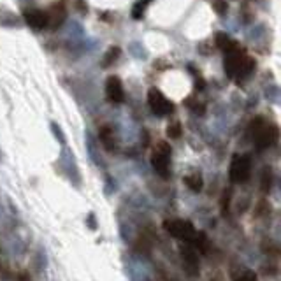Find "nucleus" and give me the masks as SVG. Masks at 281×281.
Returning a JSON list of instances; mask_svg holds the SVG:
<instances>
[{"label":"nucleus","instance_id":"1","mask_svg":"<svg viewBox=\"0 0 281 281\" xmlns=\"http://www.w3.org/2000/svg\"><path fill=\"white\" fill-rule=\"evenodd\" d=\"M225 72L230 77H246L248 74H251V70L255 69V60L251 56H248L243 49H239V46L232 49V51L225 53Z\"/></svg>","mask_w":281,"mask_h":281},{"label":"nucleus","instance_id":"2","mask_svg":"<svg viewBox=\"0 0 281 281\" xmlns=\"http://www.w3.org/2000/svg\"><path fill=\"white\" fill-rule=\"evenodd\" d=\"M250 135L258 150H266L278 137V130H276L274 125L267 123L262 116H257L250 123Z\"/></svg>","mask_w":281,"mask_h":281},{"label":"nucleus","instance_id":"3","mask_svg":"<svg viewBox=\"0 0 281 281\" xmlns=\"http://www.w3.org/2000/svg\"><path fill=\"white\" fill-rule=\"evenodd\" d=\"M151 167L164 179L171 176V146L164 140L156 144L151 153Z\"/></svg>","mask_w":281,"mask_h":281},{"label":"nucleus","instance_id":"4","mask_svg":"<svg viewBox=\"0 0 281 281\" xmlns=\"http://www.w3.org/2000/svg\"><path fill=\"white\" fill-rule=\"evenodd\" d=\"M164 229L167 230V234H171L172 237L179 239V241L190 243L195 235V227L192 222L188 220H181V218H174V220H165L164 222Z\"/></svg>","mask_w":281,"mask_h":281},{"label":"nucleus","instance_id":"5","mask_svg":"<svg viewBox=\"0 0 281 281\" xmlns=\"http://www.w3.org/2000/svg\"><path fill=\"white\" fill-rule=\"evenodd\" d=\"M229 176L232 183H246L251 176V158L248 155H235L230 162Z\"/></svg>","mask_w":281,"mask_h":281},{"label":"nucleus","instance_id":"6","mask_svg":"<svg viewBox=\"0 0 281 281\" xmlns=\"http://www.w3.org/2000/svg\"><path fill=\"white\" fill-rule=\"evenodd\" d=\"M148 104H150L151 111L156 116H167V114H171L174 111V104L156 88H151L148 92Z\"/></svg>","mask_w":281,"mask_h":281},{"label":"nucleus","instance_id":"7","mask_svg":"<svg viewBox=\"0 0 281 281\" xmlns=\"http://www.w3.org/2000/svg\"><path fill=\"white\" fill-rule=\"evenodd\" d=\"M58 164H60L62 172H64V174L67 176L70 181H72V183H76V187H79V183H81V174H79V171H77L76 158H74V155L69 151V148H67V146H64V150H62Z\"/></svg>","mask_w":281,"mask_h":281},{"label":"nucleus","instance_id":"8","mask_svg":"<svg viewBox=\"0 0 281 281\" xmlns=\"http://www.w3.org/2000/svg\"><path fill=\"white\" fill-rule=\"evenodd\" d=\"M46 14H48V28L56 30V28H60L62 25L65 23V19H67V6H65L64 0L55 2L46 11Z\"/></svg>","mask_w":281,"mask_h":281},{"label":"nucleus","instance_id":"9","mask_svg":"<svg viewBox=\"0 0 281 281\" xmlns=\"http://www.w3.org/2000/svg\"><path fill=\"white\" fill-rule=\"evenodd\" d=\"M23 19L34 30H44L48 28V14L46 11L37 9V7H28L23 11Z\"/></svg>","mask_w":281,"mask_h":281},{"label":"nucleus","instance_id":"10","mask_svg":"<svg viewBox=\"0 0 281 281\" xmlns=\"http://www.w3.org/2000/svg\"><path fill=\"white\" fill-rule=\"evenodd\" d=\"M199 251L195 250L192 245L188 243V246H185L181 250V258H183V264H185V269L190 276H197L199 274Z\"/></svg>","mask_w":281,"mask_h":281},{"label":"nucleus","instance_id":"11","mask_svg":"<svg viewBox=\"0 0 281 281\" xmlns=\"http://www.w3.org/2000/svg\"><path fill=\"white\" fill-rule=\"evenodd\" d=\"M106 95L111 102H116V104H122L125 101V92H123V85L122 79L116 76H111L106 83Z\"/></svg>","mask_w":281,"mask_h":281},{"label":"nucleus","instance_id":"12","mask_svg":"<svg viewBox=\"0 0 281 281\" xmlns=\"http://www.w3.org/2000/svg\"><path fill=\"white\" fill-rule=\"evenodd\" d=\"M216 46L220 48L223 53H229V51H232V49L237 48V43H235L230 35L220 32V34H216Z\"/></svg>","mask_w":281,"mask_h":281},{"label":"nucleus","instance_id":"13","mask_svg":"<svg viewBox=\"0 0 281 281\" xmlns=\"http://www.w3.org/2000/svg\"><path fill=\"white\" fill-rule=\"evenodd\" d=\"M86 150H88V155H90V158L93 160L95 164L101 167L102 165V160H101V156H98V153H97V144H95V139H93V135L90 134H86Z\"/></svg>","mask_w":281,"mask_h":281},{"label":"nucleus","instance_id":"14","mask_svg":"<svg viewBox=\"0 0 281 281\" xmlns=\"http://www.w3.org/2000/svg\"><path fill=\"white\" fill-rule=\"evenodd\" d=\"M98 137H101V143H102V146H104L106 150L111 151L114 148V135H113V130H111L109 127H102Z\"/></svg>","mask_w":281,"mask_h":281},{"label":"nucleus","instance_id":"15","mask_svg":"<svg viewBox=\"0 0 281 281\" xmlns=\"http://www.w3.org/2000/svg\"><path fill=\"white\" fill-rule=\"evenodd\" d=\"M185 183H187V187L192 190V192H200L202 190V185H204V181H202V176L199 172H193V174H190L185 177Z\"/></svg>","mask_w":281,"mask_h":281},{"label":"nucleus","instance_id":"16","mask_svg":"<svg viewBox=\"0 0 281 281\" xmlns=\"http://www.w3.org/2000/svg\"><path fill=\"white\" fill-rule=\"evenodd\" d=\"M153 0H137L135 2V6L132 7V18L134 19H140L144 16V12H146V7L150 6Z\"/></svg>","mask_w":281,"mask_h":281},{"label":"nucleus","instance_id":"17","mask_svg":"<svg viewBox=\"0 0 281 281\" xmlns=\"http://www.w3.org/2000/svg\"><path fill=\"white\" fill-rule=\"evenodd\" d=\"M118 56H119V48H116V46L109 48L106 53V56H104V60H102V67L107 69L109 65H113L114 62L118 60Z\"/></svg>","mask_w":281,"mask_h":281},{"label":"nucleus","instance_id":"18","mask_svg":"<svg viewBox=\"0 0 281 281\" xmlns=\"http://www.w3.org/2000/svg\"><path fill=\"white\" fill-rule=\"evenodd\" d=\"M51 132H53L55 139L58 140L62 146H65V134H64V130H62L60 127H58V123H51Z\"/></svg>","mask_w":281,"mask_h":281},{"label":"nucleus","instance_id":"19","mask_svg":"<svg viewBox=\"0 0 281 281\" xmlns=\"http://www.w3.org/2000/svg\"><path fill=\"white\" fill-rule=\"evenodd\" d=\"M271 185H272V174H271L269 169H266V172H264V177H262V190H264V192H269Z\"/></svg>","mask_w":281,"mask_h":281},{"label":"nucleus","instance_id":"20","mask_svg":"<svg viewBox=\"0 0 281 281\" xmlns=\"http://www.w3.org/2000/svg\"><path fill=\"white\" fill-rule=\"evenodd\" d=\"M167 135L169 137H172V139H177L181 135V125L177 122H174L172 125H169V129H167Z\"/></svg>","mask_w":281,"mask_h":281},{"label":"nucleus","instance_id":"21","mask_svg":"<svg viewBox=\"0 0 281 281\" xmlns=\"http://www.w3.org/2000/svg\"><path fill=\"white\" fill-rule=\"evenodd\" d=\"M235 281H258V276L255 274V271H245Z\"/></svg>","mask_w":281,"mask_h":281},{"label":"nucleus","instance_id":"22","mask_svg":"<svg viewBox=\"0 0 281 281\" xmlns=\"http://www.w3.org/2000/svg\"><path fill=\"white\" fill-rule=\"evenodd\" d=\"M211 2H213V6L216 7L218 14H225L227 12V4L223 2V0H211Z\"/></svg>","mask_w":281,"mask_h":281},{"label":"nucleus","instance_id":"23","mask_svg":"<svg viewBox=\"0 0 281 281\" xmlns=\"http://www.w3.org/2000/svg\"><path fill=\"white\" fill-rule=\"evenodd\" d=\"M88 223H90V229H92V230L97 229V223H95V214H90V216H88Z\"/></svg>","mask_w":281,"mask_h":281},{"label":"nucleus","instance_id":"24","mask_svg":"<svg viewBox=\"0 0 281 281\" xmlns=\"http://www.w3.org/2000/svg\"><path fill=\"white\" fill-rule=\"evenodd\" d=\"M19 281H32L30 278H28V276L27 274H22V276H19Z\"/></svg>","mask_w":281,"mask_h":281}]
</instances>
